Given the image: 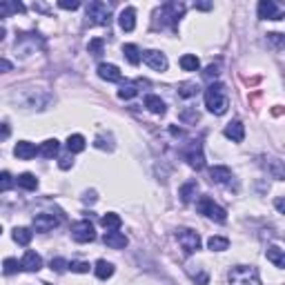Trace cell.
<instances>
[{"mask_svg":"<svg viewBox=\"0 0 285 285\" xmlns=\"http://www.w3.org/2000/svg\"><path fill=\"white\" fill-rule=\"evenodd\" d=\"M205 107L212 114H216V116H221V114L227 112V107H230V98H227L225 85L214 82V85L207 87L205 89Z\"/></svg>","mask_w":285,"mask_h":285,"instance_id":"obj_1","label":"cell"},{"mask_svg":"<svg viewBox=\"0 0 285 285\" xmlns=\"http://www.w3.org/2000/svg\"><path fill=\"white\" fill-rule=\"evenodd\" d=\"M230 285H261L258 269L252 265H236L230 269Z\"/></svg>","mask_w":285,"mask_h":285,"instance_id":"obj_2","label":"cell"},{"mask_svg":"<svg viewBox=\"0 0 285 285\" xmlns=\"http://www.w3.org/2000/svg\"><path fill=\"white\" fill-rule=\"evenodd\" d=\"M196 207H199L201 214H205L207 219H212V221H216V223H225L227 221V212L223 210L221 205H216L214 201L210 199V196H203Z\"/></svg>","mask_w":285,"mask_h":285,"instance_id":"obj_3","label":"cell"},{"mask_svg":"<svg viewBox=\"0 0 285 285\" xmlns=\"http://www.w3.org/2000/svg\"><path fill=\"white\" fill-rule=\"evenodd\" d=\"M110 16L112 12L105 3L94 0V3L87 5V20H89V25H110Z\"/></svg>","mask_w":285,"mask_h":285,"instance_id":"obj_4","label":"cell"},{"mask_svg":"<svg viewBox=\"0 0 285 285\" xmlns=\"http://www.w3.org/2000/svg\"><path fill=\"white\" fill-rule=\"evenodd\" d=\"M176 238H178V243H180V247L185 250V254H194V252L201 250L199 232L187 230V227H180V230H176Z\"/></svg>","mask_w":285,"mask_h":285,"instance_id":"obj_5","label":"cell"},{"mask_svg":"<svg viewBox=\"0 0 285 285\" xmlns=\"http://www.w3.org/2000/svg\"><path fill=\"white\" fill-rule=\"evenodd\" d=\"M71 238L76 243H91L96 238V232H94V225L89 221H78L71 225Z\"/></svg>","mask_w":285,"mask_h":285,"instance_id":"obj_6","label":"cell"},{"mask_svg":"<svg viewBox=\"0 0 285 285\" xmlns=\"http://www.w3.org/2000/svg\"><path fill=\"white\" fill-rule=\"evenodd\" d=\"M183 156L194 169H203L205 167V156H203V147H201V143H192L189 147L185 149Z\"/></svg>","mask_w":285,"mask_h":285,"instance_id":"obj_7","label":"cell"},{"mask_svg":"<svg viewBox=\"0 0 285 285\" xmlns=\"http://www.w3.org/2000/svg\"><path fill=\"white\" fill-rule=\"evenodd\" d=\"M141 60H145V63L152 67V69H156V71H165V69H167V58H165L163 51H156V49L143 51Z\"/></svg>","mask_w":285,"mask_h":285,"instance_id":"obj_8","label":"cell"},{"mask_svg":"<svg viewBox=\"0 0 285 285\" xmlns=\"http://www.w3.org/2000/svg\"><path fill=\"white\" fill-rule=\"evenodd\" d=\"M258 18H263V20H281L283 12L272 3V0H261V3H258Z\"/></svg>","mask_w":285,"mask_h":285,"instance_id":"obj_9","label":"cell"},{"mask_svg":"<svg viewBox=\"0 0 285 285\" xmlns=\"http://www.w3.org/2000/svg\"><path fill=\"white\" fill-rule=\"evenodd\" d=\"M98 76L107 82H121L123 80V74L116 65H110V63H101L98 65Z\"/></svg>","mask_w":285,"mask_h":285,"instance_id":"obj_10","label":"cell"},{"mask_svg":"<svg viewBox=\"0 0 285 285\" xmlns=\"http://www.w3.org/2000/svg\"><path fill=\"white\" fill-rule=\"evenodd\" d=\"M54 227H58V219L54 214H38L34 216V230L36 232H51Z\"/></svg>","mask_w":285,"mask_h":285,"instance_id":"obj_11","label":"cell"},{"mask_svg":"<svg viewBox=\"0 0 285 285\" xmlns=\"http://www.w3.org/2000/svg\"><path fill=\"white\" fill-rule=\"evenodd\" d=\"M20 267L27 269V272H40V267H43V258H40V254H36L34 250H27L23 256V261H20Z\"/></svg>","mask_w":285,"mask_h":285,"instance_id":"obj_12","label":"cell"},{"mask_svg":"<svg viewBox=\"0 0 285 285\" xmlns=\"http://www.w3.org/2000/svg\"><path fill=\"white\" fill-rule=\"evenodd\" d=\"M103 241H105V245H110L112 250H123V247H127V236L123 234V232L114 230V232H105V236H103Z\"/></svg>","mask_w":285,"mask_h":285,"instance_id":"obj_13","label":"cell"},{"mask_svg":"<svg viewBox=\"0 0 285 285\" xmlns=\"http://www.w3.org/2000/svg\"><path fill=\"white\" fill-rule=\"evenodd\" d=\"M118 25H121L123 32H134V27H136V9L134 7L123 9L121 16H118Z\"/></svg>","mask_w":285,"mask_h":285,"instance_id":"obj_14","label":"cell"},{"mask_svg":"<svg viewBox=\"0 0 285 285\" xmlns=\"http://www.w3.org/2000/svg\"><path fill=\"white\" fill-rule=\"evenodd\" d=\"M36 154H38V147L29 141H20L16 147H14V156L20 160H29V158H34Z\"/></svg>","mask_w":285,"mask_h":285,"instance_id":"obj_15","label":"cell"},{"mask_svg":"<svg viewBox=\"0 0 285 285\" xmlns=\"http://www.w3.org/2000/svg\"><path fill=\"white\" fill-rule=\"evenodd\" d=\"M225 136L230 138V141H234V143H243V138H245V127H243V123H241V121L227 123Z\"/></svg>","mask_w":285,"mask_h":285,"instance_id":"obj_16","label":"cell"},{"mask_svg":"<svg viewBox=\"0 0 285 285\" xmlns=\"http://www.w3.org/2000/svg\"><path fill=\"white\" fill-rule=\"evenodd\" d=\"M210 176H212V180H214V183H221V185L230 183V180L234 178V176H232V169L225 167V165H214V167L210 169Z\"/></svg>","mask_w":285,"mask_h":285,"instance_id":"obj_17","label":"cell"},{"mask_svg":"<svg viewBox=\"0 0 285 285\" xmlns=\"http://www.w3.org/2000/svg\"><path fill=\"white\" fill-rule=\"evenodd\" d=\"M58 149H60V143L56 141V138H49V141H45V143L38 147V154H40L43 158H54L56 154H58Z\"/></svg>","mask_w":285,"mask_h":285,"instance_id":"obj_18","label":"cell"},{"mask_svg":"<svg viewBox=\"0 0 285 285\" xmlns=\"http://www.w3.org/2000/svg\"><path fill=\"white\" fill-rule=\"evenodd\" d=\"M87 143H85V136H80V134H71L69 138H67V149H69V154H80L85 152Z\"/></svg>","mask_w":285,"mask_h":285,"instance_id":"obj_19","label":"cell"},{"mask_svg":"<svg viewBox=\"0 0 285 285\" xmlns=\"http://www.w3.org/2000/svg\"><path fill=\"white\" fill-rule=\"evenodd\" d=\"M145 107H147V110L152 112V114H160V116L165 114V103L160 101L158 96H154V94H147V96H145Z\"/></svg>","mask_w":285,"mask_h":285,"instance_id":"obj_20","label":"cell"},{"mask_svg":"<svg viewBox=\"0 0 285 285\" xmlns=\"http://www.w3.org/2000/svg\"><path fill=\"white\" fill-rule=\"evenodd\" d=\"M267 261H272L278 269L285 267V254H283L281 247H278V245H269L267 247Z\"/></svg>","mask_w":285,"mask_h":285,"instance_id":"obj_21","label":"cell"},{"mask_svg":"<svg viewBox=\"0 0 285 285\" xmlns=\"http://www.w3.org/2000/svg\"><path fill=\"white\" fill-rule=\"evenodd\" d=\"M94 274L101 278V281H107V278L114 274V265H112L110 261H103V258H101V261L94 265Z\"/></svg>","mask_w":285,"mask_h":285,"instance_id":"obj_22","label":"cell"},{"mask_svg":"<svg viewBox=\"0 0 285 285\" xmlns=\"http://www.w3.org/2000/svg\"><path fill=\"white\" fill-rule=\"evenodd\" d=\"M101 225L105 227L107 232H114V230H118V227L123 225V221H121V216H118V214L110 212V214H105V216L101 219Z\"/></svg>","mask_w":285,"mask_h":285,"instance_id":"obj_23","label":"cell"},{"mask_svg":"<svg viewBox=\"0 0 285 285\" xmlns=\"http://www.w3.org/2000/svg\"><path fill=\"white\" fill-rule=\"evenodd\" d=\"M32 236H34V232L29 230V227H16V230H14V241H16L18 245H29V243H32Z\"/></svg>","mask_w":285,"mask_h":285,"instance_id":"obj_24","label":"cell"},{"mask_svg":"<svg viewBox=\"0 0 285 285\" xmlns=\"http://www.w3.org/2000/svg\"><path fill=\"white\" fill-rule=\"evenodd\" d=\"M18 187H23V189L32 192V189L38 187V178H36L34 174H29V172L20 174V176H18Z\"/></svg>","mask_w":285,"mask_h":285,"instance_id":"obj_25","label":"cell"},{"mask_svg":"<svg viewBox=\"0 0 285 285\" xmlns=\"http://www.w3.org/2000/svg\"><path fill=\"white\" fill-rule=\"evenodd\" d=\"M138 94V85L136 82H129V80H125L121 85V89H118V98H123V101H129V98H134Z\"/></svg>","mask_w":285,"mask_h":285,"instance_id":"obj_26","label":"cell"},{"mask_svg":"<svg viewBox=\"0 0 285 285\" xmlns=\"http://www.w3.org/2000/svg\"><path fill=\"white\" fill-rule=\"evenodd\" d=\"M207 247H210L212 252H223L230 247V238L225 236H212L210 241H207Z\"/></svg>","mask_w":285,"mask_h":285,"instance_id":"obj_27","label":"cell"},{"mask_svg":"<svg viewBox=\"0 0 285 285\" xmlns=\"http://www.w3.org/2000/svg\"><path fill=\"white\" fill-rule=\"evenodd\" d=\"M25 14V5L23 3H0V18L9 16V14Z\"/></svg>","mask_w":285,"mask_h":285,"instance_id":"obj_28","label":"cell"},{"mask_svg":"<svg viewBox=\"0 0 285 285\" xmlns=\"http://www.w3.org/2000/svg\"><path fill=\"white\" fill-rule=\"evenodd\" d=\"M141 54H143V51L138 49L136 45H125V47H123V56H125V58H127L132 65H138V63H141Z\"/></svg>","mask_w":285,"mask_h":285,"instance_id":"obj_29","label":"cell"},{"mask_svg":"<svg viewBox=\"0 0 285 285\" xmlns=\"http://www.w3.org/2000/svg\"><path fill=\"white\" fill-rule=\"evenodd\" d=\"M196 189H199V185H196V180H189V183H185L183 187H180V192H178L180 201H183V203H189V201H192V196L196 194Z\"/></svg>","mask_w":285,"mask_h":285,"instance_id":"obj_30","label":"cell"},{"mask_svg":"<svg viewBox=\"0 0 285 285\" xmlns=\"http://www.w3.org/2000/svg\"><path fill=\"white\" fill-rule=\"evenodd\" d=\"M180 67H183L185 71H199L201 63H199V58H196L194 54H185L183 58H180Z\"/></svg>","mask_w":285,"mask_h":285,"instance_id":"obj_31","label":"cell"},{"mask_svg":"<svg viewBox=\"0 0 285 285\" xmlns=\"http://www.w3.org/2000/svg\"><path fill=\"white\" fill-rule=\"evenodd\" d=\"M199 85H196V82H183V85L178 87V94L183 96V98H192V96H196L199 94Z\"/></svg>","mask_w":285,"mask_h":285,"instance_id":"obj_32","label":"cell"},{"mask_svg":"<svg viewBox=\"0 0 285 285\" xmlns=\"http://www.w3.org/2000/svg\"><path fill=\"white\" fill-rule=\"evenodd\" d=\"M14 183H16V180H14L12 174H9V172H0V192H9L14 187Z\"/></svg>","mask_w":285,"mask_h":285,"instance_id":"obj_33","label":"cell"},{"mask_svg":"<svg viewBox=\"0 0 285 285\" xmlns=\"http://www.w3.org/2000/svg\"><path fill=\"white\" fill-rule=\"evenodd\" d=\"M103 45H105V40L103 38H91L89 45H87V51H89L91 56H101L103 54Z\"/></svg>","mask_w":285,"mask_h":285,"instance_id":"obj_34","label":"cell"},{"mask_svg":"<svg viewBox=\"0 0 285 285\" xmlns=\"http://www.w3.org/2000/svg\"><path fill=\"white\" fill-rule=\"evenodd\" d=\"M187 274H189V276L194 278V281L199 283V285H207V281H210V276H207V272H201V269H196V272H194V269H192L189 265H187Z\"/></svg>","mask_w":285,"mask_h":285,"instance_id":"obj_35","label":"cell"},{"mask_svg":"<svg viewBox=\"0 0 285 285\" xmlns=\"http://www.w3.org/2000/svg\"><path fill=\"white\" fill-rule=\"evenodd\" d=\"M67 269H71V272H76V274H87V272H89V263H85V261H71L69 265H67Z\"/></svg>","mask_w":285,"mask_h":285,"instance_id":"obj_36","label":"cell"},{"mask_svg":"<svg viewBox=\"0 0 285 285\" xmlns=\"http://www.w3.org/2000/svg\"><path fill=\"white\" fill-rule=\"evenodd\" d=\"M20 269V263L16 261V258H7V261L3 263V272L5 274H16Z\"/></svg>","mask_w":285,"mask_h":285,"instance_id":"obj_37","label":"cell"},{"mask_svg":"<svg viewBox=\"0 0 285 285\" xmlns=\"http://www.w3.org/2000/svg\"><path fill=\"white\" fill-rule=\"evenodd\" d=\"M51 269H54V272H58V274H63L65 269H67V265H69V263L65 261V258H51Z\"/></svg>","mask_w":285,"mask_h":285,"instance_id":"obj_38","label":"cell"},{"mask_svg":"<svg viewBox=\"0 0 285 285\" xmlns=\"http://www.w3.org/2000/svg\"><path fill=\"white\" fill-rule=\"evenodd\" d=\"M203 78H205V80L219 78V65H210V67H207V69L203 71Z\"/></svg>","mask_w":285,"mask_h":285,"instance_id":"obj_39","label":"cell"},{"mask_svg":"<svg viewBox=\"0 0 285 285\" xmlns=\"http://www.w3.org/2000/svg\"><path fill=\"white\" fill-rule=\"evenodd\" d=\"M58 7L60 9H71V12H74V9L80 7V3H78V0H60Z\"/></svg>","mask_w":285,"mask_h":285,"instance_id":"obj_40","label":"cell"},{"mask_svg":"<svg viewBox=\"0 0 285 285\" xmlns=\"http://www.w3.org/2000/svg\"><path fill=\"white\" fill-rule=\"evenodd\" d=\"M58 165H60V169H69L71 165H74V158H71V154H65V156L60 158Z\"/></svg>","mask_w":285,"mask_h":285,"instance_id":"obj_41","label":"cell"},{"mask_svg":"<svg viewBox=\"0 0 285 285\" xmlns=\"http://www.w3.org/2000/svg\"><path fill=\"white\" fill-rule=\"evenodd\" d=\"M180 121H199V112H183L180 114Z\"/></svg>","mask_w":285,"mask_h":285,"instance_id":"obj_42","label":"cell"},{"mask_svg":"<svg viewBox=\"0 0 285 285\" xmlns=\"http://www.w3.org/2000/svg\"><path fill=\"white\" fill-rule=\"evenodd\" d=\"M12 63H9L7 58H0V74H7V71H12Z\"/></svg>","mask_w":285,"mask_h":285,"instance_id":"obj_43","label":"cell"},{"mask_svg":"<svg viewBox=\"0 0 285 285\" xmlns=\"http://www.w3.org/2000/svg\"><path fill=\"white\" fill-rule=\"evenodd\" d=\"M9 134H12V129H9V125H5V123H0V141H5V138H9Z\"/></svg>","mask_w":285,"mask_h":285,"instance_id":"obj_44","label":"cell"},{"mask_svg":"<svg viewBox=\"0 0 285 285\" xmlns=\"http://www.w3.org/2000/svg\"><path fill=\"white\" fill-rule=\"evenodd\" d=\"M194 7L201 9V12H207V9H212V3H196Z\"/></svg>","mask_w":285,"mask_h":285,"instance_id":"obj_45","label":"cell"},{"mask_svg":"<svg viewBox=\"0 0 285 285\" xmlns=\"http://www.w3.org/2000/svg\"><path fill=\"white\" fill-rule=\"evenodd\" d=\"M85 201H87V203H94V201H96V194H94V192H89V194H85Z\"/></svg>","mask_w":285,"mask_h":285,"instance_id":"obj_46","label":"cell"},{"mask_svg":"<svg viewBox=\"0 0 285 285\" xmlns=\"http://www.w3.org/2000/svg\"><path fill=\"white\" fill-rule=\"evenodd\" d=\"M276 210H278V212H281V214H283V210H285V205H283V199H276Z\"/></svg>","mask_w":285,"mask_h":285,"instance_id":"obj_47","label":"cell"},{"mask_svg":"<svg viewBox=\"0 0 285 285\" xmlns=\"http://www.w3.org/2000/svg\"><path fill=\"white\" fill-rule=\"evenodd\" d=\"M5 34H7V32H5V27H0V43L5 40Z\"/></svg>","mask_w":285,"mask_h":285,"instance_id":"obj_48","label":"cell"},{"mask_svg":"<svg viewBox=\"0 0 285 285\" xmlns=\"http://www.w3.org/2000/svg\"><path fill=\"white\" fill-rule=\"evenodd\" d=\"M0 234H3V227H0Z\"/></svg>","mask_w":285,"mask_h":285,"instance_id":"obj_49","label":"cell"},{"mask_svg":"<svg viewBox=\"0 0 285 285\" xmlns=\"http://www.w3.org/2000/svg\"><path fill=\"white\" fill-rule=\"evenodd\" d=\"M43 285H49V283H43Z\"/></svg>","mask_w":285,"mask_h":285,"instance_id":"obj_50","label":"cell"}]
</instances>
